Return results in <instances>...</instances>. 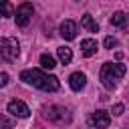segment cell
<instances>
[{"label":"cell","instance_id":"9","mask_svg":"<svg viewBox=\"0 0 129 129\" xmlns=\"http://www.w3.org/2000/svg\"><path fill=\"white\" fill-rule=\"evenodd\" d=\"M69 85H71L73 91H81V89H85V85H87V77H85V73H73V75L69 77Z\"/></svg>","mask_w":129,"mask_h":129},{"label":"cell","instance_id":"16","mask_svg":"<svg viewBox=\"0 0 129 129\" xmlns=\"http://www.w3.org/2000/svg\"><path fill=\"white\" fill-rule=\"evenodd\" d=\"M119 42H117V38H113V36H107L105 38V48H115Z\"/></svg>","mask_w":129,"mask_h":129},{"label":"cell","instance_id":"6","mask_svg":"<svg viewBox=\"0 0 129 129\" xmlns=\"http://www.w3.org/2000/svg\"><path fill=\"white\" fill-rule=\"evenodd\" d=\"M6 111L12 115V117H20V119H26L30 115V109L26 103H22L20 99H12L8 105H6Z\"/></svg>","mask_w":129,"mask_h":129},{"label":"cell","instance_id":"20","mask_svg":"<svg viewBox=\"0 0 129 129\" xmlns=\"http://www.w3.org/2000/svg\"><path fill=\"white\" fill-rule=\"evenodd\" d=\"M77 2H81V0H77Z\"/></svg>","mask_w":129,"mask_h":129},{"label":"cell","instance_id":"12","mask_svg":"<svg viewBox=\"0 0 129 129\" xmlns=\"http://www.w3.org/2000/svg\"><path fill=\"white\" fill-rule=\"evenodd\" d=\"M81 26L87 28V30H91V32H99V24L93 20V16H91L89 12L83 14V18H81Z\"/></svg>","mask_w":129,"mask_h":129},{"label":"cell","instance_id":"19","mask_svg":"<svg viewBox=\"0 0 129 129\" xmlns=\"http://www.w3.org/2000/svg\"><path fill=\"white\" fill-rule=\"evenodd\" d=\"M2 125H4V129H10L12 125H10V121L6 119V117H2Z\"/></svg>","mask_w":129,"mask_h":129},{"label":"cell","instance_id":"8","mask_svg":"<svg viewBox=\"0 0 129 129\" xmlns=\"http://www.w3.org/2000/svg\"><path fill=\"white\" fill-rule=\"evenodd\" d=\"M58 32H60V36H62L64 40H73V38L77 36V22L71 20V18L62 20L60 26H58Z\"/></svg>","mask_w":129,"mask_h":129},{"label":"cell","instance_id":"4","mask_svg":"<svg viewBox=\"0 0 129 129\" xmlns=\"http://www.w3.org/2000/svg\"><path fill=\"white\" fill-rule=\"evenodd\" d=\"M20 52V44L16 38H10V36H4L0 40V54L4 60H14Z\"/></svg>","mask_w":129,"mask_h":129},{"label":"cell","instance_id":"5","mask_svg":"<svg viewBox=\"0 0 129 129\" xmlns=\"http://www.w3.org/2000/svg\"><path fill=\"white\" fill-rule=\"evenodd\" d=\"M32 12H34V6L30 4V2H22L18 8H16V14H14V18H16V24L18 26H28V22H30V18H32Z\"/></svg>","mask_w":129,"mask_h":129},{"label":"cell","instance_id":"11","mask_svg":"<svg viewBox=\"0 0 129 129\" xmlns=\"http://www.w3.org/2000/svg\"><path fill=\"white\" fill-rule=\"evenodd\" d=\"M81 50H83V54L89 58V56H93L95 52H97V40H93V38H85V40H81Z\"/></svg>","mask_w":129,"mask_h":129},{"label":"cell","instance_id":"14","mask_svg":"<svg viewBox=\"0 0 129 129\" xmlns=\"http://www.w3.org/2000/svg\"><path fill=\"white\" fill-rule=\"evenodd\" d=\"M40 67H42L44 71H52V69L56 67L54 56H50V54H42V56H40Z\"/></svg>","mask_w":129,"mask_h":129},{"label":"cell","instance_id":"2","mask_svg":"<svg viewBox=\"0 0 129 129\" xmlns=\"http://www.w3.org/2000/svg\"><path fill=\"white\" fill-rule=\"evenodd\" d=\"M125 71H127V67L121 64V62H105L101 67V71H99V79H101L105 89L113 91L117 87V81L125 75Z\"/></svg>","mask_w":129,"mask_h":129},{"label":"cell","instance_id":"18","mask_svg":"<svg viewBox=\"0 0 129 129\" xmlns=\"http://www.w3.org/2000/svg\"><path fill=\"white\" fill-rule=\"evenodd\" d=\"M6 83H8V75L0 73V87H6Z\"/></svg>","mask_w":129,"mask_h":129},{"label":"cell","instance_id":"15","mask_svg":"<svg viewBox=\"0 0 129 129\" xmlns=\"http://www.w3.org/2000/svg\"><path fill=\"white\" fill-rule=\"evenodd\" d=\"M0 8H2V16H4V18H10V16L16 14V10L12 8V4H10L8 0H2V2H0Z\"/></svg>","mask_w":129,"mask_h":129},{"label":"cell","instance_id":"13","mask_svg":"<svg viewBox=\"0 0 129 129\" xmlns=\"http://www.w3.org/2000/svg\"><path fill=\"white\" fill-rule=\"evenodd\" d=\"M56 56H58V60L62 64H69L73 60V50L69 46H60V48H56Z\"/></svg>","mask_w":129,"mask_h":129},{"label":"cell","instance_id":"17","mask_svg":"<svg viewBox=\"0 0 129 129\" xmlns=\"http://www.w3.org/2000/svg\"><path fill=\"white\" fill-rule=\"evenodd\" d=\"M123 109H125V107H123L121 103H117V105H113V111H111V113H113L115 117H119V115H123Z\"/></svg>","mask_w":129,"mask_h":129},{"label":"cell","instance_id":"7","mask_svg":"<svg viewBox=\"0 0 129 129\" xmlns=\"http://www.w3.org/2000/svg\"><path fill=\"white\" fill-rule=\"evenodd\" d=\"M109 123H111V117H109L107 111H95L89 117V125L95 127V129H107Z\"/></svg>","mask_w":129,"mask_h":129},{"label":"cell","instance_id":"10","mask_svg":"<svg viewBox=\"0 0 129 129\" xmlns=\"http://www.w3.org/2000/svg\"><path fill=\"white\" fill-rule=\"evenodd\" d=\"M109 22L113 24V26H119V28H129V14H125V12H113V16L109 18Z\"/></svg>","mask_w":129,"mask_h":129},{"label":"cell","instance_id":"1","mask_svg":"<svg viewBox=\"0 0 129 129\" xmlns=\"http://www.w3.org/2000/svg\"><path fill=\"white\" fill-rule=\"evenodd\" d=\"M20 79H22L24 83L40 89V91H46V93H54V91L60 89V81H58L54 75L44 73V69H42V71H40V69H26V71L20 73Z\"/></svg>","mask_w":129,"mask_h":129},{"label":"cell","instance_id":"3","mask_svg":"<svg viewBox=\"0 0 129 129\" xmlns=\"http://www.w3.org/2000/svg\"><path fill=\"white\" fill-rule=\"evenodd\" d=\"M44 117L48 121L56 123V125H69L71 119H73L71 111L67 107H62V105H50V107H46L44 109Z\"/></svg>","mask_w":129,"mask_h":129}]
</instances>
